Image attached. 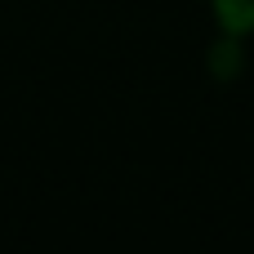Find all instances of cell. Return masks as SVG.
Here are the masks:
<instances>
[{"mask_svg":"<svg viewBox=\"0 0 254 254\" xmlns=\"http://www.w3.org/2000/svg\"><path fill=\"white\" fill-rule=\"evenodd\" d=\"M219 18L232 31H246V27H254V0H219Z\"/></svg>","mask_w":254,"mask_h":254,"instance_id":"cell-1","label":"cell"}]
</instances>
